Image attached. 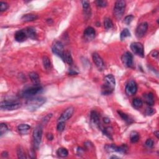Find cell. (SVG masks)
I'll return each instance as SVG.
<instances>
[{"instance_id": "cell-18", "label": "cell", "mask_w": 159, "mask_h": 159, "mask_svg": "<svg viewBox=\"0 0 159 159\" xmlns=\"http://www.w3.org/2000/svg\"><path fill=\"white\" fill-rule=\"evenodd\" d=\"M30 129H31V126L27 124H21L18 126V130L19 133L22 135L28 134Z\"/></svg>"}, {"instance_id": "cell-2", "label": "cell", "mask_w": 159, "mask_h": 159, "mask_svg": "<svg viewBox=\"0 0 159 159\" xmlns=\"http://www.w3.org/2000/svg\"><path fill=\"white\" fill-rule=\"evenodd\" d=\"M46 101V99L43 97H37V98H32L26 102V108L30 111H35L44 104Z\"/></svg>"}, {"instance_id": "cell-25", "label": "cell", "mask_w": 159, "mask_h": 159, "mask_svg": "<svg viewBox=\"0 0 159 159\" xmlns=\"http://www.w3.org/2000/svg\"><path fill=\"white\" fill-rule=\"evenodd\" d=\"M63 60L65 61L68 65L73 64V58H72L70 52L69 51H67L64 52V57H63Z\"/></svg>"}, {"instance_id": "cell-8", "label": "cell", "mask_w": 159, "mask_h": 159, "mask_svg": "<svg viewBox=\"0 0 159 159\" xmlns=\"http://www.w3.org/2000/svg\"><path fill=\"white\" fill-rule=\"evenodd\" d=\"M52 51L54 54L57 55L63 60L64 55V48L62 43L60 41H56L52 47Z\"/></svg>"}, {"instance_id": "cell-33", "label": "cell", "mask_w": 159, "mask_h": 159, "mask_svg": "<svg viewBox=\"0 0 159 159\" xmlns=\"http://www.w3.org/2000/svg\"><path fill=\"white\" fill-rule=\"evenodd\" d=\"M8 131V127L7 125L5 123H1L0 125V135L3 136Z\"/></svg>"}, {"instance_id": "cell-44", "label": "cell", "mask_w": 159, "mask_h": 159, "mask_svg": "<svg viewBox=\"0 0 159 159\" xmlns=\"http://www.w3.org/2000/svg\"><path fill=\"white\" fill-rule=\"evenodd\" d=\"M1 156L4 158H6L8 156V153L7 152H3L1 154Z\"/></svg>"}, {"instance_id": "cell-42", "label": "cell", "mask_w": 159, "mask_h": 159, "mask_svg": "<svg viewBox=\"0 0 159 159\" xmlns=\"http://www.w3.org/2000/svg\"><path fill=\"white\" fill-rule=\"evenodd\" d=\"M52 116V114H47L44 119H43V121H44L45 123H46V122H47L49 121V119L51 118Z\"/></svg>"}, {"instance_id": "cell-9", "label": "cell", "mask_w": 159, "mask_h": 159, "mask_svg": "<svg viewBox=\"0 0 159 159\" xmlns=\"http://www.w3.org/2000/svg\"><path fill=\"white\" fill-rule=\"evenodd\" d=\"M131 49L135 55L141 57H144V48L141 42H133L131 45Z\"/></svg>"}, {"instance_id": "cell-20", "label": "cell", "mask_w": 159, "mask_h": 159, "mask_svg": "<svg viewBox=\"0 0 159 159\" xmlns=\"http://www.w3.org/2000/svg\"><path fill=\"white\" fill-rule=\"evenodd\" d=\"M37 18H38L37 15L32 14V13H29V14H24L22 17L21 19L24 22H31V21H35Z\"/></svg>"}, {"instance_id": "cell-31", "label": "cell", "mask_w": 159, "mask_h": 159, "mask_svg": "<svg viewBox=\"0 0 159 159\" xmlns=\"http://www.w3.org/2000/svg\"><path fill=\"white\" fill-rule=\"evenodd\" d=\"M132 104L135 108H140L143 105V102L140 98H135L132 101Z\"/></svg>"}, {"instance_id": "cell-3", "label": "cell", "mask_w": 159, "mask_h": 159, "mask_svg": "<svg viewBox=\"0 0 159 159\" xmlns=\"http://www.w3.org/2000/svg\"><path fill=\"white\" fill-rule=\"evenodd\" d=\"M42 132L43 129L41 125H37L33 131V142H34V146L35 149H38L41 145Z\"/></svg>"}, {"instance_id": "cell-30", "label": "cell", "mask_w": 159, "mask_h": 159, "mask_svg": "<svg viewBox=\"0 0 159 159\" xmlns=\"http://www.w3.org/2000/svg\"><path fill=\"white\" fill-rule=\"evenodd\" d=\"M112 26H113V24H112V22L111 21V19H109L108 18H106L104 19V27L106 30H109L111 29Z\"/></svg>"}, {"instance_id": "cell-38", "label": "cell", "mask_w": 159, "mask_h": 159, "mask_svg": "<svg viewBox=\"0 0 159 159\" xmlns=\"http://www.w3.org/2000/svg\"><path fill=\"white\" fill-rule=\"evenodd\" d=\"M134 18V16H132V15H129V16H127L126 17H125L124 18V23L125 24H126L127 25L129 24H131V22L132 21V20H133V19Z\"/></svg>"}, {"instance_id": "cell-43", "label": "cell", "mask_w": 159, "mask_h": 159, "mask_svg": "<svg viewBox=\"0 0 159 159\" xmlns=\"http://www.w3.org/2000/svg\"><path fill=\"white\" fill-rule=\"evenodd\" d=\"M47 139H48L49 141H52L53 139H54V136H53L52 134L51 133H48L47 134Z\"/></svg>"}, {"instance_id": "cell-17", "label": "cell", "mask_w": 159, "mask_h": 159, "mask_svg": "<svg viewBox=\"0 0 159 159\" xmlns=\"http://www.w3.org/2000/svg\"><path fill=\"white\" fill-rule=\"evenodd\" d=\"M144 101L148 106H152L154 104V97L152 93H148L144 95Z\"/></svg>"}, {"instance_id": "cell-48", "label": "cell", "mask_w": 159, "mask_h": 159, "mask_svg": "<svg viewBox=\"0 0 159 159\" xmlns=\"http://www.w3.org/2000/svg\"><path fill=\"white\" fill-rule=\"evenodd\" d=\"M119 158V157H117V156H112V157H111V158Z\"/></svg>"}, {"instance_id": "cell-46", "label": "cell", "mask_w": 159, "mask_h": 159, "mask_svg": "<svg viewBox=\"0 0 159 159\" xmlns=\"http://www.w3.org/2000/svg\"><path fill=\"white\" fill-rule=\"evenodd\" d=\"M158 52H157V51H155V52H154L153 55H152V56H153V57H157V56L158 55Z\"/></svg>"}, {"instance_id": "cell-6", "label": "cell", "mask_w": 159, "mask_h": 159, "mask_svg": "<svg viewBox=\"0 0 159 159\" xmlns=\"http://www.w3.org/2000/svg\"><path fill=\"white\" fill-rule=\"evenodd\" d=\"M42 87L39 85H34V86L28 88L23 91L22 96L24 98H31L34 97L42 91Z\"/></svg>"}, {"instance_id": "cell-41", "label": "cell", "mask_w": 159, "mask_h": 159, "mask_svg": "<svg viewBox=\"0 0 159 159\" xmlns=\"http://www.w3.org/2000/svg\"><path fill=\"white\" fill-rule=\"evenodd\" d=\"M85 145L86 148H88V149H91V147H93V144H91V142H89V141L86 142L85 143Z\"/></svg>"}, {"instance_id": "cell-27", "label": "cell", "mask_w": 159, "mask_h": 159, "mask_svg": "<svg viewBox=\"0 0 159 159\" xmlns=\"http://www.w3.org/2000/svg\"><path fill=\"white\" fill-rule=\"evenodd\" d=\"M57 154L58 155V157L64 158V157H66L67 156L68 154V152L65 148L60 147L57 150Z\"/></svg>"}, {"instance_id": "cell-32", "label": "cell", "mask_w": 159, "mask_h": 159, "mask_svg": "<svg viewBox=\"0 0 159 159\" xmlns=\"http://www.w3.org/2000/svg\"><path fill=\"white\" fill-rule=\"evenodd\" d=\"M102 132H103V134L106 135V136L109 138L112 139V134H111V132H112V128L111 127H106L104 129H102Z\"/></svg>"}, {"instance_id": "cell-11", "label": "cell", "mask_w": 159, "mask_h": 159, "mask_svg": "<svg viewBox=\"0 0 159 159\" xmlns=\"http://www.w3.org/2000/svg\"><path fill=\"white\" fill-rule=\"evenodd\" d=\"M122 64L126 67H132L133 65V56L129 52H126L122 55Z\"/></svg>"}, {"instance_id": "cell-10", "label": "cell", "mask_w": 159, "mask_h": 159, "mask_svg": "<svg viewBox=\"0 0 159 159\" xmlns=\"http://www.w3.org/2000/svg\"><path fill=\"white\" fill-rule=\"evenodd\" d=\"M125 93L128 96H133L136 93L137 91V83L134 80H130L128 81L125 88Z\"/></svg>"}, {"instance_id": "cell-35", "label": "cell", "mask_w": 159, "mask_h": 159, "mask_svg": "<svg viewBox=\"0 0 159 159\" xmlns=\"http://www.w3.org/2000/svg\"><path fill=\"white\" fill-rule=\"evenodd\" d=\"M9 8V5L7 3L1 1L0 2V11L1 12L5 11Z\"/></svg>"}, {"instance_id": "cell-24", "label": "cell", "mask_w": 159, "mask_h": 159, "mask_svg": "<svg viewBox=\"0 0 159 159\" xmlns=\"http://www.w3.org/2000/svg\"><path fill=\"white\" fill-rule=\"evenodd\" d=\"M118 113L119 114V116H120V117L122 119V120L124 121L125 122H127V124H130L133 122V120H132V119L129 117L126 113H125V112H122L121 111H118Z\"/></svg>"}, {"instance_id": "cell-47", "label": "cell", "mask_w": 159, "mask_h": 159, "mask_svg": "<svg viewBox=\"0 0 159 159\" xmlns=\"http://www.w3.org/2000/svg\"><path fill=\"white\" fill-rule=\"evenodd\" d=\"M154 134L156 135V137L157 138H158V131H156V132H154Z\"/></svg>"}, {"instance_id": "cell-4", "label": "cell", "mask_w": 159, "mask_h": 159, "mask_svg": "<svg viewBox=\"0 0 159 159\" xmlns=\"http://www.w3.org/2000/svg\"><path fill=\"white\" fill-rule=\"evenodd\" d=\"M21 104L18 101H4L1 102L0 108L1 110L4 111H14L21 108Z\"/></svg>"}, {"instance_id": "cell-22", "label": "cell", "mask_w": 159, "mask_h": 159, "mask_svg": "<svg viewBox=\"0 0 159 159\" xmlns=\"http://www.w3.org/2000/svg\"><path fill=\"white\" fill-rule=\"evenodd\" d=\"M83 8L85 16H88V17L90 16L91 11H90V5H89V2L88 1H81Z\"/></svg>"}, {"instance_id": "cell-21", "label": "cell", "mask_w": 159, "mask_h": 159, "mask_svg": "<svg viewBox=\"0 0 159 159\" xmlns=\"http://www.w3.org/2000/svg\"><path fill=\"white\" fill-rule=\"evenodd\" d=\"M25 31L26 32V34L28 35V37L32 39H35L37 38V33H36L35 29L34 28L29 27L25 29Z\"/></svg>"}, {"instance_id": "cell-37", "label": "cell", "mask_w": 159, "mask_h": 159, "mask_svg": "<svg viewBox=\"0 0 159 159\" xmlns=\"http://www.w3.org/2000/svg\"><path fill=\"white\" fill-rule=\"evenodd\" d=\"M65 127V122H58L57 126V129L59 132H62L64 130Z\"/></svg>"}, {"instance_id": "cell-39", "label": "cell", "mask_w": 159, "mask_h": 159, "mask_svg": "<svg viewBox=\"0 0 159 159\" xmlns=\"http://www.w3.org/2000/svg\"><path fill=\"white\" fill-rule=\"evenodd\" d=\"M145 145L148 148H152V147L154 146V141L152 140V139H148L147 140L145 141Z\"/></svg>"}, {"instance_id": "cell-14", "label": "cell", "mask_w": 159, "mask_h": 159, "mask_svg": "<svg viewBox=\"0 0 159 159\" xmlns=\"http://www.w3.org/2000/svg\"><path fill=\"white\" fill-rule=\"evenodd\" d=\"M93 60L95 64L99 70H102L104 69V65L103 60H102V59L98 54L95 52L93 54Z\"/></svg>"}, {"instance_id": "cell-23", "label": "cell", "mask_w": 159, "mask_h": 159, "mask_svg": "<svg viewBox=\"0 0 159 159\" xmlns=\"http://www.w3.org/2000/svg\"><path fill=\"white\" fill-rule=\"evenodd\" d=\"M29 77L31 79V81L34 85H39L40 83V78L39 75L35 72H31L29 74Z\"/></svg>"}, {"instance_id": "cell-34", "label": "cell", "mask_w": 159, "mask_h": 159, "mask_svg": "<svg viewBox=\"0 0 159 159\" xmlns=\"http://www.w3.org/2000/svg\"><path fill=\"white\" fill-rule=\"evenodd\" d=\"M17 154H18V157L19 158H26V155L24 152V150L21 147H19L17 150Z\"/></svg>"}, {"instance_id": "cell-5", "label": "cell", "mask_w": 159, "mask_h": 159, "mask_svg": "<svg viewBox=\"0 0 159 159\" xmlns=\"http://www.w3.org/2000/svg\"><path fill=\"white\" fill-rule=\"evenodd\" d=\"M125 8V1L124 0H118L115 3L114 7V14L117 19H121L123 16Z\"/></svg>"}, {"instance_id": "cell-12", "label": "cell", "mask_w": 159, "mask_h": 159, "mask_svg": "<svg viewBox=\"0 0 159 159\" xmlns=\"http://www.w3.org/2000/svg\"><path fill=\"white\" fill-rule=\"evenodd\" d=\"M148 29V24L146 22H141L140 24H139L137 28L136 29V31H135V35L138 39L142 38L144 35L145 34V33L147 31Z\"/></svg>"}, {"instance_id": "cell-36", "label": "cell", "mask_w": 159, "mask_h": 159, "mask_svg": "<svg viewBox=\"0 0 159 159\" xmlns=\"http://www.w3.org/2000/svg\"><path fill=\"white\" fill-rule=\"evenodd\" d=\"M95 4L97 5L98 7L104 8L107 6V1H102V0H97V1H95Z\"/></svg>"}, {"instance_id": "cell-26", "label": "cell", "mask_w": 159, "mask_h": 159, "mask_svg": "<svg viewBox=\"0 0 159 159\" xmlns=\"http://www.w3.org/2000/svg\"><path fill=\"white\" fill-rule=\"evenodd\" d=\"M140 139V135L136 131H132L130 134V140L132 143H135L139 141Z\"/></svg>"}, {"instance_id": "cell-40", "label": "cell", "mask_w": 159, "mask_h": 159, "mask_svg": "<svg viewBox=\"0 0 159 159\" xmlns=\"http://www.w3.org/2000/svg\"><path fill=\"white\" fill-rule=\"evenodd\" d=\"M155 112V111L154 110V109H152L151 108H147L146 111H145V113H146L147 115L149 116V115H152Z\"/></svg>"}, {"instance_id": "cell-13", "label": "cell", "mask_w": 159, "mask_h": 159, "mask_svg": "<svg viewBox=\"0 0 159 159\" xmlns=\"http://www.w3.org/2000/svg\"><path fill=\"white\" fill-rule=\"evenodd\" d=\"M74 112V108L70 106L67 108L58 118V122H65L70 118Z\"/></svg>"}, {"instance_id": "cell-15", "label": "cell", "mask_w": 159, "mask_h": 159, "mask_svg": "<svg viewBox=\"0 0 159 159\" xmlns=\"http://www.w3.org/2000/svg\"><path fill=\"white\" fill-rule=\"evenodd\" d=\"M28 37V35L26 34L25 29L19 30L14 34L15 40L19 42H22L25 41Z\"/></svg>"}, {"instance_id": "cell-28", "label": "cell", "mask_w": 159, "mask_h": 159, "mask_svg": "<svg viewBox=\"0 0 159 159\" xmlns=\"http://www.w3.org/2000/svg\"><path fill=\"white\" fill-rule=\"evenodd\" d=\"M42 62L43 65H44V67L45 69L49 70L51 68V62L50 60V58L47 57V56H44L42 58Z\"/></svg>"}, {"instance_id": "cell-1", "label": "cell", "mask_w": 159, "mask_h": 159, "mask_svg": "<svg viewBox=\"0 0 159 159\" xmlns=\"http://www.w3.org/2000/svg\"><path fill=\"white\" fill-rule=\"evenodd\" d=\"M116 80L112 74L106 75L104 78V83L102 87V93L104 95L111 94L115 88Z\"/></svg>"}, {"instance_id": "cell-16", "label": "cell", "mask_w": 159, "mask_h": 159, "mask_svg": "<svg viewBox=\"0 0 159 159\" xmlns=\"http://www.w3.org/2000/svg\"><path fill=\"white\" fill-rule=\"evenodd\" d=\"M96 32L94 28L92 27H88L84 31V36L85 38L88 40V41H91L95 37Z\"/></svg>"}, {"instance_id": "cell-45", "label": "cell", "mask_w": 159, "mask_h": 159, "mask_svg": "<svg viewBox=\"0 0 159 159\" xmlns=\"http://www.w3.org/2000/svg\"><path fill=\"white\" fill-rule=\"evenodd\" d=\"M103 121L104 122V123L106 124H108L110 122V119H109V118H105L103 119Z\"/></svg>"}, {"instance_id": "cell-29", "label": "cell", "mask_w": 159, "mask_h": 159, "mask_svg": "<svg viewBox=\"0 0 159 159\" xmlns=\"http://www.w3.org/2000/svg\"><path fill=\"white\" fill-rule=\"evenodd\" d=\"M130 36H131L130 31H129V30L128 29L125 28L122 30V31L121 32L120 39L121 41H124L125 38L127 37H130Z\"/></svg>"}, {"instance_id": "cell-7", "label": "cell", "mask_w": 159, "mask_h": 159, "mask_svg": "<svg viewBox=\"0 0 159 159\" xmlns=\"http://www.w3.org/2000/svg\"><path fill=\"white\" fill-rule=\"evenodd\" d=\"M105 150L111 153V152H118L121 154H125L127 150V147L126 145H122L121 146H118L114 144H106L104 146Z\"/></svg>"}, {"instance_id": "cell-19", "label": "cell", "mask_w": 159, "mask_h": 159, "mask_svg": "<svg viewBox=\"0 0 159 159\" xmlns=\"http://www.w3.org/2000/svg\"><path fill=\"white\" fill-rule=\"evenodd\" d=\"M90 118L91 120L93 122V123L95 125L99 126L100 125V121H99V116L98 113L95 111H92L90 113Z\"/></svg>"}]
</instances>
